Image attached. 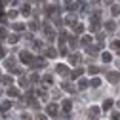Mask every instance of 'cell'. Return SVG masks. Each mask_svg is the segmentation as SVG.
Wrapping results in <instances>:
<instances>
[{
	"instance_id": "cell-1",
	"label": "cell",
	"mask_w": 120,
	"mask_h": 120,
	"mask_svg": "<svg viewBox=\"0 0 120 120\" xmlns=\"http://www.w3.org/2000/svg\"><path fill=\"white\" fill-rule=\"evenodd\" d=\"M99 114H101V109H99V107H90L88 116L92 118V120H97V118H99Z\"/></svg>"
},
{
	"instance_id": "cell-2",
	"label": "cell",
	"mask_w": 120,
	"mask_h": 120,
	"mask_svg": "<svg viewBox=\"0 0 120 120\" xmlns=\"http://www.w3.org/2000/svg\"><path fill=\"white\" fill-rule=\"evenodd\" d=\"M19 59H21L23 63H33V55L29 53V52H21L19 53Z\"/></svg>"
},
{
	"instance_id": "cell-3",
	"label": "cell",
	"mask_w": 120,
	"mask_h": 120,
	"mask_svg": "<svg viewBox=\"0 0 120 120\" xmlns=\"http://www.w3.org/2000/svg\"><path fill=\"white\" fill-rule=\"evenodd\" d=\"M107 78H109V82L116 84V82L120 80V74H118V72H107Z\"/></svg>"
},
{
	"instance_id": "cell-4",
	"label": "cell",
	"mask_w": 120,
	"mask_h": 120,
	"mask_svg": "<svg viewBox=\"0 0 120 120\" xmlns=\"http://www.w3.org/2000/svg\"><path fill=\"white\" fill-rule=\"evenodd\" d=\"M46 112H48L50 116H55V114H57V105L50 103V105H48V109H46Z\"/></svg>"
},
{
	"instance_id": "cell-5",
	"label": "cell",
	"mask_w": 120,
	"mask_h": 120,
	"mask_svg": "<svg viewBox=\"0 0 120 120\" xmlns=\"http://www.w3.org/2000/svg\"><path fill=\"white\" fill-rule=\"evenodd\" d=\"M44 33H46V36H48L50 40L53 38V29H52V27H50L48 23H46V25H44Z\"/></svg>"
},
{
	"instance_id": "cell-6",
	"label": "cell",
	"mask_w": 120,
	"mask_h": 120,
	"mask_svg": "<svg viewBox=\"0 0 120 120\" xmlns=\"http://www.w3.org/2000/svg\"><path fill=\"white\" fill-rule=\"evenodd\" d=\"M69 61H71L72 65H78V63H80V55H78V53H72V55L69 57Z\"/></svg>"
},
{
	"instance_id": "cell-7",
	"label": "cell",
	"mask_w": 120,
	"mask_h": 120,
	"mask_svg": "<svg viewBox=\"0 0 120 120\" xmlns=\"http://www.w3.org/2000/svg\"><path fill=\"white\" fill-rule=\"evenodd\" d=\"M65 23L67 25H76V15H67L65 17Z\"/></svg>"
},
{
	"instance_id": "cell-8",
	"label": "cell",
	"mask_w": 120,
	"mask_h": 120,
	"mask_svg": "<svg viewBox=\"0 0 120 120\" xmlns=\"http://www.w3.org/2000/svg\"><path fill=\"white\" fill-rule=\"evenodd\" d=\"M8 95L17 97V95H19V90H17V88H8Z\"/></svg>"
},
{
	"instance_id": "cell-9",
	"label": "cell",
	"mask_w": 120,
	"mask_h": 120,
	"mask_svg": "<svg viewBox=\"0 0 120 120\" xmlns=\"http://www.w3.org/2000/svg\"><path fill=\"white\" fill-rule=\"evenodd\" d=\"M71 107H72V103H71L69 99H65V101H63V111H65V112H69V111H71Z\"/></svg>"
},
{
	"instance_id": "cell-10",
	"label": "cell",
	"mask_w": 120,
	"mask_h": 120,
	"mask_svg": "<svg viewBox=\"0 0 120 120\" xmlns=\"http://www.w3.org/2000/svg\"><path fill=\"white\" fill-rule=\"evenodd\" d=\"M101 59H103V61H105V63H111V59H112V55H111L109 52H105V53L101 55Z\"/></svg>"
},
{
	"instance_id": "cell-11",
	"label": "cell",
	"mask_w": 120,
	"mask_h": 120,
	"mask_svg": "<svg viewBox=\"0 0 120 120\" xmlns=\"http://www.w3.org/2000/svg\"><path fill=\"white\" fill-rule=\"evenodd\" d=\"M74 33H76V34L84 33V25H82V23H76V25H74Z\"/></svg>"
},
{
	"instance_id": "cell-12",
	"label": "cell",
	"mask_w": 120,
	"mask_h": 120,
	"mask_svg": "<svg viewBox=\"0 0 120 120\" xmlns=\"http://www.w3.org/2000/svg\"><path fill=\"white\" fill-rule=\"evenodd\" d=\"M55 71H57L59 74H67V67H65V65H57V67H55Z\"/></svg>"
},
{
	"instance_id": "cell-13",
	"label": "cell",
	"mask_w": 120,
	"mask_h": 120,
	"mask_svg": "<svg viewBox=\"0 0 120 120\" xmlns=\"http://www.w3.org/2000/svg\"><path fill=\"white\" fill-rule=\"evenodd\" d=\"M111 107H112V99H107V101L103 103V111H109Z\"/></svg>"
},
{
	"instance_id": "cell-14",
	"label": "cell",
	"mask_w": 120,
	"mask_h": 120,
	"mask_svg": "<svg viewBox=\"0 0 120 120\" xmlns=\"http://www.w3.org/2000/svg\"><path fill=\"white\" fill-rule=\"evenodd\" d=\"M46 55H48V57H55V55H57V50H53V48H48V50H46Z\"/></svg>"
},
{
	"instance_id": "cell-15",
	"label": "cell",
	"mask_w": 120,
	"mask_h": 120,
	"mask_svg": "<svg viewBox=\"0 0 120 120\" xmlns=\"http://www.w3.org/2000/svg\"><path fill=\"white\" fill-rule=\"evenodd\" d=\"M17 40H19V36H17V34H10V36H8V42H10V44H15Z\"/></svg>"
},
{
	"instance_id": "cell-16",
	"label": "cell",
	"mask_w": 120,
	"mask_h": 120,
	"mask_svg": "<svg viewBox=\"0 0 120 120\" xmlns=\"http://www.w3.org/2000/svg\"><path fill=\"white\" fill-rule=\"evenodd\" d=\"M99 71H101V69H99V67H95V65H92V67L88 69V72H90V74H97Z\"/></svg>"
},
{
	"instance_id": "cell-17",
	"label": "cell",
	"mask_w": 120,
	"mask_h": 120,
	"mask_svg": "<svg viewBox=\"0 0 120 120\" xmlns=\"http://www.w3.org/2000/svg\"><path fill=\"white\" fill-rule=\"evenodd\" d=\"M88 84H90V82H88V80H86V78H82V80H80V82H78V90H84V88H86V86H88Z\"/></svg>"
},
{
	"instance_id": "cell-18",
	"label": "cell",
	"mask_w": 120,
	"mask_h": 120,
	"mask_svg": "<svg viewBox=\"0 0 120 120\" xmlns=\"http://www.w3.org/2000/svg\"><path fill=\"white\" fill-rule=\"evenodd\" d=\"M114 27H116V25H114L112 21H107V23H105V29H107V31H114Z\"/></svg>"
},
{
	"instance_id": "cell-19",
	"label": "cell",
	"mask_w": 120,
	"mask_h": 120,
	"mask_svg": "<svg viewBox=\"0 0 120 120\" xmlns=\"http://www.w3.org/2000/svg\"><path fill=\"white\" fill-rule=\"evenodd\" d=\"M111 11H112V15H120V6H116V4H114V6L111 8Z\"/></svg>"
},
{
	"instance_id": "cell-20",
	"label": "cell",
	"mask_w": 120,
	"mask_h": 120,
	"mask_svg": "<svg viewBox=\"0 0 120 120\" xmlns=\"http://www.w3.org/2000/svg\"><path fill=\"white\" fill-rule=\"evenodd\" d=\"M34 65H38V67H44V65H46V59H42V57H38L36 61H34Z\"/></svg>"
},
{
	"instance_id": "cell-21",
	"label": "cell",
	"mask_w": 120,
	"mask_h": 120,
	"mask_svg": "<svg viewBox=\"0 0 120 120\" xmlns=\"http://www.w3.org/2000/svg\"><path fill=\"white\" fill-rule=\"evenodd\" d=\"M13 29L15 31H25V25L23 23H13Z\"/></svg>"
},
{
	"instance_id": "cell-22",
	"label": "cell",
	"mask_w": 120,
	"mask_h": 120,
	"mask_svg": "<svg viewBox=\"0 0 120 120\" xmlns=\"http://www.w3.org/2000/svg\"><path fill=\"white\" fill-rule=\"evenodd\" d=\"M21 13H25V15H29V13H31V6H27V4H25V6L21 8Z\"/></svg>"
},
{
	"instance_id": "cell-23",
	"label": "cell",
	"mask_w": 120,
	"mask_h": 120,
	"mask_svg": "<svg viewBox=\"0 0 120 120\" xmlns=\"http://www.w3.org/2000/svg\"><path fill=\"white\" fill-rule=\"evenodd\" d=\"M63 90H65V92H74V88L71 84H67V82H63Z\"/></svg>"
},
{
	"instance_id": "cell-24",
	"label": "cell",
	"mask_w": 120,
	"mask_h": 120,
	"mask_svg": "<svg viewBox=\"0 0 120 120\" xmlns=\"http://www.w3.org/2000/svg\"><path fill=\"white\" fill-rule=\"evenodd\" d=\"M90 84H92L94 88H99V86H101V80H99V78H94V80L90 82Z\"/></svg>"
},
{
	"instance_id": "cell-25",
	"label": "cell",
	"mask_w": 120,
	"mask_h": 120,
	"mask_svg": "<svg viewBox=\"0 0 120 120\" xmlns=\"http://www.w3.org/2000/svg\"><path fill=\"white\" fill-rule=\"evenodd\" d=\"M19 84H21L23 88H29V78H25V76H23V78L19 80Z\"/></svg>"
},
{
	"instance_id": "cell-26",
	"label": "cell",
	"mask_w": 120,
	"mask_h": 120,
	"mask_svg": "<svg viewBox=\"0 0 120 120\" xmlns=\"http://www.w3.org/2000/svg\"><path fill=\"white\" fill-rule=\"evenodd\" d=\"M80 74H82V69H76V71H74V72L71 74V76H72V78H78Z\"/></svg>"
},
{
	"instance_id": "cell-27",
	"label": "cell",
	"mask_w": 120,
	"mask_h": 120,
	"mask_svg": "<svg viewBox=\"0 0 120 120\" xmlns=\"http://www.w3.org/2000/svg\"><path fill=\"white\" fill-rule=\"evenodd\" d=\"M2 82H4V84H13V78H11V76H4Z\"/></svg>"
},
{
	"instance_id": "cell-28",
	"label": "cell",
	"mask_w": 120,
	"mask_h": 120,
	"mask_svg": "<svg viewBox=\"0 0 120 120\" xmlns=\"http://www.w3.org/2000/svg\"><path fill=\"white\" fill-rule=\"evenodd\" d=\"M90 42H92V36H88V34H86V36L82 38V44H84V46H86V44H90Z\"/></svg>"
},
{
	"instance_id": "cell-29",
	"label": "cell",
	"mask_w": 120,
	"mask_h": 120,
	"mask_svg": "<svg viewBox=\"0 0 120 120\" xmlns=\"http://www.w3.org/2000/svg\"><path fill=\"white\" fill-rule=\"evenodd\" d=\"M111 120H120V112H116V111H114V112L111 114Z\"/></svg>"
},
{
	"instance_id": "cell-30",
	"label": "cell",
	"mask_w": 120,
	"mask_h": 120,
	"mask_svg": "<svg viewBox=\"0 0 120 120\" xmlns=\"http://www.w3.org/2000/svg\"><path fill=\"white\" fill-rule=\"evenodd\" d=\"M29 27H31V31H36V29H38L36 21H31V23H29Z\"/></svg>"
},
{
	"instance_id": "cell-31",
	"label": "cell",
	"mask_w": 120,
	"mask_h": 120,
	"mask_svg": "<svg viewBox=\"0 0 120 120\" xmlns=\"http://www.w3.org/2000/svg\"><path fill=\"white\" fill-rule=\"evenodd\" d=\"M0 109H2V111H8V109H10V101H4V103H2V107H0Z\"/></svg>"
},
{
	"instance_id": "cell-32",
	"label": "cell",
	"mask_w": 120,
	"mask_h": 120,
	"mask_svg": "<svg viewBox=\"0 0 120 120\" xmlns=\"http://www.w3.org/2000/svg\"><path fill=\"white\" fill-rule=\"evenodd\" d=\"M69 42H71V48H76V46H78V42H76V40H74V38H71Z\"/></svg>"
},
{
	"instance_id": "cell-33",
	"label": "cell",
	"mask_w": 120,
	"mask_h": 120,
	"mask_svg": "<svg viewBox=\"0 0 120 120\" xmlns=\"http://www.w3.org/2000/svg\"><path fill=\"white\" fill-rule=\"evenodd\" d=\"M40 97H46V90H38V92H36Z\"/></svg>"
},
{
	"instance_id": "cell-34",
	"label": "cell",
	"mask_w": 120,
	"mask_h": 120,
	"mask_svg": "<svg viewBox=\"0 0 120 120\" xmlns=\"http://www.w3.org/2000/svg\"><path fill=\"white\" fill-rule=\"evenodd\" d=\"M88 52L92 53V55H97V50H95V48H88Z\"/></svg>"
},
{
	"instance_id": "cell-35",
	"label": "cell",
	"mask_w": 120,
	"mask_h": 120,
	"mask_svg": "<svg viewBox=\"0 0 120 120\" xmlns=\"http://www.w3.org/2000/svg\"><path fill=\"white\" fill-rule=\"evenodd\" d=\"M31 80H33V82H38V80H40V76H38V74H33Z\"/></svg>"
},
{
	"instance_id": "cell-36",
	"label": "cell",
	"mask_w": 120,
	"mask_h": 120,
	"mask_svg": "<svg viewBox=\"0 0 120 120\" xmlns=\"http://www.w3.org/2000/svg\"><path fill=\"white\" fill-rule=\"evenodd\" d=\"M0 36H2V38H6V36H8V33L4 31V29H0Z\"/></svg>"
},
{
	"instance_id": "cell-37",
	"label": "cell",
	"mask_w": 120,
	"mask_h": 120,
	"mask_svg": "<svg viewBox=\"0 0 120 120\" xmlns=\"http://www.w3.org/2000/svg\"><path fill=\"white\" fill-rule=\"evenodd\" d=\"M44 82H46V84H52V76H44Z\"/></svg>"
},
{
	"instance_id": "cell-38",
	"label": "cell",
	"mask_w": 120,
	"mask_h": 120,
	"mask_svg": "<svg viewBox=\"0 0 120 120\" xmlns=\"http://www.w3.org/2000/svg\"><path fill=\"white\" fill-rule=\"evenodd\" d=\"M36 120H48V118L44 116V114H36Z\"/></svg>"
},
{
	"instance_id": "cell-39",
	"label": "cell",
	"mask_w": 120,
	"mask_h": 120,
	"mask_svg": "<svg viewBox=\"0 0 120 120\" xmlns=\"http://www.w3.org/2000/svg\"><path fill=\"white\" fill-rule=\"evenodd\" d=\"M2 57H4V50H2V48H0V59H2Z\"/></svg>"
},
{
	"instance_id": "cell-40",
	"label": "cell",
	"mask_w": 120,
	"mask_h": 120,
	"mask_svg": "<svg viewBox=\"0 0 120 120\" xmlns=\"http://www.w3.org/2000/svg\"><path fill=\"white\" fill-rule=\"evenodd\" d=\"M36 2H38V4H44V0H36Z\"/></svg>"
},
{
	"instance_id": "cell-41",
	"label": "cell",
	"mask_w": 120,
	"mask_h": 120,
	"mask_svg": "<svg viewBox=\"0 0 120 120\" xmlns=\"http://www.w3.org/2000/svg\"><path fill=\"white\" fill-rule=\"evenodd\" d=\"M105 2H107V4H111V2H112V0H105Z\"/></svg>"
},
{
	"instance_id": "cell-42",
	"label": "cell",
	"mask_w": 120,
	"mask_h": 120,
	"mask_svg": "<svg viewBox=\"0 0 120 120\" xmlns=\"http://www.w3.org/2000/svg\"><path fill=\"white\" fill-rule=\"evenodd\" d=\"M118 107H120V103H118Z\"/></svg>"
},
{
	"instance_id": "cell-43",
	"label": "cell",
	"mask_w": 120,
	"mask_h": 120,
	"mask_svg": "<svg viewBox=\"0 0 120 120\" xmlns=\"http://www.w3.org/2000/svg\"><path fill=\"white\" fill-rule=\"evenodd\" d=\"M118 53H120V52H118Z\"/></svg>"
}]
</instances>
